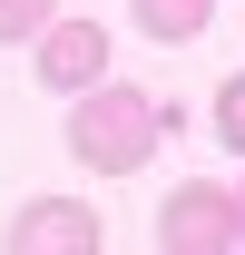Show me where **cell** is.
Returning a JSON list of instances; mask_svg holds the SVG:
<instances>
[{"label": "cell", "mask_w": 245, "mask_h": 255, "mask_svg": "<svg viewBox=\"0 0 245 255\" xmlns=\"http://www.w3.org/2000/svg\"><path fill=\"white\" fill-rule=\"evenodd\" d=\"M157 147H167V118H157L147 89H127V79H89V89L69 98V157L89 167V177H137Z\"/></svg>", "instance_id": "6da1fadb"}, {"label": "cell", "mask_w": 245, "mask_h": 255, "mask_svg": "<svg viewBox=\"0 0 245 255\" xmlns=\"http://www.w3.org/2000/svg\"><path fill=\"white\" fill-rule=\"evenodd\" d=\"M157 246L167 255H236L245 246V206L226 187H206V177H186V187L157 206Z\"/></svg>", "instance_id": "7a4b0ae2"}, {"label": "cell", "mask_w": 245, "mask_h": 255, "mask_svg": "<svg viewBox=\"0 0 245 255\" xmlns=\"http://www.w3.org/2000/svg\"><path fill=\"white\" fill-rule=\"evenodd\" d=\"M10 246L20 255H98V206H79V196H30V206L10 216Z\"/></svg>", "instance_id": "3957f363"}, {"label": "cell", "mask_w": 245, "mask_h": 255, "mask_svg": "<svg viewBox=\"0 0 245 255\" xmlns=\"http://www.w3.org/2000/svg\"><path fill=\"white\" fill-rule=\"evenodd\" d=\"M39 79L59 98H79L89 79H108V20H49L39 30Z\"/></svg>", "instance_id": "277c9868"}, {"label": "cell", "mask_w": 245, "mask_h": 255, "mask_svg": "<svg viewBox=\"0 0 245 255\" xmlns=\"http://www.w3.org/2000/svg\"><path fill=\"white\" fill-rule=\"evenodd\" d=\"M127 20H137L147 39H167V49H186V39L216 20V0H127Z\"/></svg>", "instance_id": "5b68a950"}, {"label": "cell", "mask_w": 245, "mask_h": 255, "mask_svg": "<svg viewBox=\"0 0 245 255\" xmlns=\"http://www.w3.org/2000/svg\"><path fill=\"white\" fill-rule=\"evenodd\" d=\"M59 20V0H0V49H20V39H39Z\"/></svg>", "instance_id": "8992f818"}, {"label": "cell", "mask_w": 245, "mask_h": 255, "mask_svg": "<svg viewBox=\"0 0 245 255\" xmlns=\"http://www.w3.org/2000/svg\"><path fill=\"white\" fill-rule=\"evenodd\" d=\"M216 137H226V147L245 157V69L226 79V89H216Z\"/></svg>", "instance_id": "52a82bcc"}, {"label": "cell", "mask_w": 245, "mask_h": 255, "mask_svg": "<svg viewBox=\"0 0 245 255\" xmlns=\"http://www.w3.org/2000/svg\"><path fill=\"white\" fill-rule=\"evenodd\" d=\"M236 206H245V196H236Z\"/></svg>", "instance_id": "ba28073f"}]
</instances>
